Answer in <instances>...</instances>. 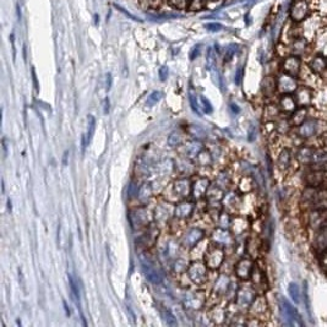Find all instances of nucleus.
Listing matches in <instances>:
<instances>
[{
    "instance_id": "a878e982",
    "label": "nucleus",
    "mask_w": 327,
    "mask_h": 327,
    "mask_svg": "<svg viewBox=\"0 0 327 327\" xmlns=\"http://www.w3.org/2000/svg\"><path fill=\"white\" fill-rule=\"evenodd\" d=\"M205 28L209 32L215 33V32H220L222 30V25L218 22H209V23H205Z\"/></svg>"
},
{
    "instance_id": "f704fd0d",
    "label": "nucleus",
    "mask_w": 327,
    "mask_h": 327,
    "mask_svg": "<svg viewBox=\"0 0 327 327\" xmlns=\"http://www.w3.org/2000/svg\"><path fill=\"white\" fill-rule=\"evenodd\" d=\"M255 127H253V125H251L250 127V130H249V136H248V139H249V141H253L254 140V137H255Z\"/></svg>"
},
{
    "instance_id": "5701e85b",
    "label": "nucleus",
    "mask_w": 327,
    "mask_h": 327,
    "mask_svg": "<svg viewBox=\"0 0 327 327\" xmlns=\"http://www.w3.org/2000/svg\"><path fill=\"white\" fill-rule=\"evenodd\" d=\"M189 101H190V106H191V109L194 110L195 114L197 115H201L200 113V108H198V104H197V97L196 95H195L194 92H190L189 93Z\"/></svg>"
},
{
    "instance_id": "7ed1b4c3",
    "label": "nucleus",
    "mask_w": 327,
    "mask_h": 327,
    "mask_svg": "<svg viewBox=\"0 0 327 327\" xmlns=\"http://www.w3.org/2000/svg\"><path fill=\"white\" fill-rule=\"evenodd\" d=\"M277 80V90L279 92L283 93V95H292L297 91L298 84H297V77L291 76V75L285 74V72H282L279 75Z\"/></svg>"
},
{
    "instance_id": "4468645a",
    "label": "nucleus",
    "mask_w": 327,
    "mask_h": 327,
    "mask_svg": "<svg viewBox=\"0 0 327 327\" xmlns=\"http://www.w3.org/2000/svg\"><path fill=\"white\" fill-rule=\"evenodd\" d=\"M207 186H209V180L200 179L198 182H196V184H195V186H194L195 197H197V198L202 197L203 195L206 194Z\"/></svg>"
},
{
    "instance_id": "bb28decb",
    "label": "nucleus",
    "mask_w": 327,
    "mask_h": 327,
    "mask_svg": "<svg viewBox=\"0 0 327 327\" xmlns=\"http://www.w3.org/2000/svg\"><path fill=\"white\" fill-rule=\"evenodd\" d=\"M165 321L167 322V325L169 326H177L178 325V321L177 319L174 317V315L172 314L171 311H165Z\"/></svg>"
},
{
    "instance_id": "9d476101",
    "label": "nucleus",
    "mask_w": 327,
    "mask_h": 327,
    "mask_svg": "<svg viewBox=\"0 0 327 327\" xmlns=\"http://www.w3.org/2000/svg\"><path fill=\"white\" fill-rule=\"evenodd\" d=\"M189 276L194 282L203 283L206 281V266L201 264H194L189 270Z\"/></svg>"
},
{
    "instance_id": "7c9ffc66",
    "label": "nucleus",
    "mask_w": 327,
    "mask_h": 327,
    "mask_svg": "<svg viewBox=\"0 0 327 327\" xmlns=\"http://www.w3.org/2000/svg\"><path fill=\"white\" fill-rule=\"evenodd\" d=\"M304 118H305V112L304 110H298V112L296 113V114H294L293 116V119L294 120H298L297 122L298 124H303V122H304Z\"/></svg>"
},
{
    "instance_id": "a19ab883",
    "label": "nucleus",
    "mask_w": 327,
    "mask_h": 327,
    "mask_svg": "<svg viewBox=\"0 0 327 327\" xmlns=\"http://www.w3.org/2000/svg\"><path fill=\"white\" fill-rule=\"evenodd\" d=\"M325 262H326V267H327V255H326V258H325Z\"/></svg>"
},
{
    "instance_id": "20e7f679",
    "label": "nucleus",
    "mask_w": 327,
    "mask_h": 327,
    "mask_svg": "<svg viewBox=\"0 0 327 327\" xmlns=\"http://www.w3.org/2000/svg\"><path fill=\"white\" fill-rule=\"evenodd\" d=\"M300 69H302V58L298 55L289 54L282 61V71L291 76L297 77L299 75Z\"/></svg>"
},
{
    "instance_id": "c756f323",
    "label": "nucleus",
    "mask_w": 327,
    "mask_h": 327,
    "mask_svg": "<svg viewBox=\"0 0 327 327\" xmlns=\"http://www.w3.org/2000/svg\"><path fill=\"white\" fill-rule=\"evenodd\" d=\"M215 57H213V51L212 48H209V52H207V69L211 70L212 65L215 64Z\"/></svg>"
},
{
    "instance_id": "b1692460",
    "label": "nucleus",
    "mask_w": 327,
    "mask_h": 327,
    "mask_svg": "<svg viewBox=\"0 0 327 327\" xmlns=\"http://www.w3.org/2000/svg\"><path fill=\"white\" fill-rule=\"evenodd\" d=\"M278 165H279V167H281L282 169H285L288 167V165H289V152H288V150H284L281 153V156H279V159H278Z\"/></svg>"
},
{
    "instance_id": "9b49d317",
    "label": "nucleus",
    "mask_w": 327,
    "mask_h": 327,
    "mask_svg": "<svg viewBox=\"0 0 327 327\" xmlns=\"http://www.w3.org/2000/svg\"><path fill=\"white\" fill-rule=\"evenodd\" d=\"M316 128H317V121L315 120H305L302 124L299 129V134L304 137H309L312 136L315 133H316Z\"/></svg>"
},
{
    "instance_id": "f03ea898",
    "label": "nucleus",
    "mask_w": 327,
    "mask_h": 327,
    "mask_svg": "<svg viewBox=\"0 0 327 327\" xmlns=\"http://www.w3.org/2000/svg\"><path fill=\"white\" fill-rule=\"evenodd\" d=\"M281 314L283 320L289 326H304V322L302 321V317L298 314L297 309L293 308V305L285 300L284 298H281Z\"/></svg>"
},
{
    "instance_id": "f8f14e48",
    "label": "nucleus",
    "mask_w": 327,
    "mask_h": 327,
    "mask_svg": "<svg viewBox=\"0 0 327 327\" xmlns=\"http://www.w3.org/2000/svg\"><path fill=\"white\" fill-rule=\"evenodd\" d=\"M296 93V101L299 104H306L310 102L311 99V91L308 87H298Z\"/></svg>"
},
{
    "instance_id": "2eb2a0df",
    "label": "nucleus",
    "mask_w": 327,
    "mask_h": 327,
    "mask_svg": "<svg viewBox=\"0 0 327 327\" xmlns=\"http://www.w3.org/2000/svg\"><path fill=\"white\" fill-rule=\"evenodd\" d=\"M191 211V203H180V205L177 206V209H175V216H177L178 218H185L190 215Z\"/></svg>"
},
{
    "instance_id": "72a5a7b5",
    "label": "nucleus",
    "mask_w": 327,
    "mask_h": 327,
    "mask_svg": "<svg viewBox=\"0 0 327 327\" xmlns=\"http://www.w3.org/2000/svg\"><path fill=\"white\" fill-rule=\"evenodd\" d=\"M241 80H243V68H239L238 70H236V72H235L234 81H235L236 85H240Z\"/></svg>"
},
{
    "instance_id": "423d86ee",
    "label": "nucleus",
    "mask_w": 327,
    "mask_h": 327,
    "mask_svg": "<svg viewBox=\"0 0 327 327\" xmlns=\"http://www.w3.org/2000/svg\"><path fill=\"white\" fill-rule=\"evenodd\" d=\"M306 202L310 205L315 211H326L327 210V190H314L311 196L308 197Z\"/></svg>"
},
{
    "instance_id": "dca6fc26",
    "label": "nucleus",
    "mask_w": 327,
    "mask_h": 327,
    "mask_svg": "<svg viewBox=\"0 0 327 327\" xmlns=\"http://www.w3.org/2000/svg\"><path fill=\"white\" fill-rule=\"evenodd\" d=\"M87 120H89V129H87L86 139H85V141H84V147L87 144H90V141L92 140L93 134H95V130H96V119H95V116L89 115V116H87Z\"/></svg>"
},
{
    "instance_id": "c85d7f7f",
    "label": "nucleus",
    "mask_w": 327,
    "mask_h": 327,
    "mask_svg": "<svg viewBox=\"0 0 327 327\" xmlns=\"http://www.w3.org/2000/svg\"><path fill=\"white\" fill-rule=\"evenodd\" d=\"M236 52H238V46H235V45L229 46L228 49H227V55L224 57V61H229L233 57H234V54L236 53Z\"/></svg>"
},
{
    "instance_id": "cd10ccee",
    "label": "nucleus",
    "mask_w": 327,
    "mask_h": 327,
    "mask_svg": "<svg viewBox=\"0 0 327 327\" xmlns=\"http://www.w3.org/2000/svg\"><path fill=\"white\" fill-rule=\"evenodd\" d=\"M200 99H201V104H202L203 112L207 113V114L212 113L213 109H212V106H211V103H210L209 99H207L206 97H203V96H201Z\"/></svg>"
},
{
    "instance_id": "f257e3e1",
    "label": "nucleus",
    "mask_w": 327,
    "mask_h": 327,
    "mask_svg": "<svg viewBox=\"0 0 327 327\" xmlns=\"http://www.w3.org/2000/svg\"><path fill=\"white\" fill-rule=\"evenodd\" d=\"M317 0H292L288 8V19L293 23L300 25L316 13Z\"/></svg>"
},
{
    "instance_id": "6ab92c4d",
    "label": "nucleus",
    "mask_w": 327,
    "mask_h": 327,
    "mask_svg": "<svg viewBox=\"0 0 327 327\" xmlns=\"http://www.w3.org/2000/svg\"><path fill=\"white\" fill-rule=\"evenodd\" d=\"M69 283H70V287H71V292L72 294H74L75 299H76V302L80 304V298H81V293H80V288H78V283L75 281L74 277L71 276V274H69Z\"/></svg>"
},
{
    "instance_id": "2f4dec72",
    "label": "nucleus",
    "mask_w": 327,
    "mask_h": 327,
    "mask_svg": "<svg viewBox=\"0 0 327 327\" xmlns=\"http://www.w3.org/2000/svg\"><path fill=\"white\" fill-rule=\"evenodd\" d=\"M158 75H159L160 81L167 80V78H168V68H167V66H162V68L159 69Z\"/></svg>"
},
{
    "instance_id": "ddd939ff",
    "label": "nucleus",
    "mask_w": 327,
    "mask_h": 327,
    "mask_svg": "<svg viewBox=\"0 0 327 327\" xmlns=\"http://www.w3.org/2000/svg\"><path fill=\"white\" fill-rule=\"evenodd\" d=\"M202 236H203L202 230L192 229L188 233V234H186L185 240L184 241H185V244L188 245V247H194V245L196 244L200 239H202Z\"/></svg>"
},
{
    "instance_id": "393cba45",
    "label": "nucleus",
    "mask_w": 327,
    "mask_h": 327,
    "mask_svg": "<svg viewBox=\"0 0 327 327\" xmlns=\"http://www.w3.org/2000/svg\"><path fill=\"white\" fill-rule=\"evenodd\" d=\"M114 8H115V9H118V10H119V11H120V13H121V14H124V15H125V16H127V17H129V19L134 20V21H137V22H142V20H141V19H140V17H136V16H134V15H133V14H130V13H129V11H127V10H125V9H124V8H122V7H120V5H118V4H114Z\"/></svg>"
},
{
    "instance_id": "f3484780",
    "label": "nucleus",
    "mask_w": 327,
    "mask_h": 327,
    "mask_svg": "<svg viewBox=\"0 0 327 327\" xmlns=\"http://www.w3.org/2000/svg\"><path fill=\"white\" fill-rule=\"evenodd\" d=\"M207 0H189L188 9L189 11H201L206 8Z\"/></svg>"
},
{
    "instance_id": "e433bc0d",
    "label": "nucleus",
    "mask_w": 327,
    "mask_h": 327,
    "mask_svg": "<svg viewBox=\"0 0 327 327\" xmlns=\"http://www.w3.org/2000/svg\"><path fill=\"white\" fill-rule=\"evenodd\" d=\"M230 109L233 110V114H239V112H240V108H239V107L236 106V104H234V103L230 104Z\"/></svg>"
},
{
    "instance_id": "1a4fd4ad",
    "label": "nucleus",
    "mask_w": 327,
    "mask_h": 327,
    "mask_svg": "<svg viewBox=\"0 0 327 327\" xmlns=\"http://www.w3.org/2000/svg\"><path fill=\"white\" fill-rule=\"evenodd\" d=\"M309 40L304 36H298L291 42V54L298 55L302 58V55L305 53L308 49Z\"/></svg>"
},
{
    "instance_id": "4be33fe9",
    "label": "nucleus",
    "mask_w": 327,
    "mask_h": 327,
    "mask_svg": "<svg viewBox=\"0 0 327 327\" xmlns=\"http://www.w3.org/2000/svg\"><path fill=\"white\" fill-rule=\"evenodd\" d=\"M169 5L178 10H186L188 9L189 0H168Z\"/></svg>"
},
{
    "instance_id": "ea45409f",
    "label": "nucleus",
    "mask_w": 327,
    "mask_h": 327,
    "mask_svg": "<svg viewBox=\"0 0 327 327\" xmlns=\"http://www.w3.org/2000/svg\"><path fill=\"white\" fill-rule=\"evenodd\" d=\"M32 76H33V81H34V85H36L37 90H38V85H37V77H36V72H34V70H32Z\"/></svg>"
},
{
    "instance_id": "a211bd4d",
    "label": "nucleus",
    "mask_w": 327,
    "mask_h": 327,
    "mask_svg": "<svg viewBox=\"0 0 327 327\" xmlns=\"http://www.w3.org/2000/svg\"><path fill=\"white\" fill-rule=\"evenodd\" d=\"M189 190H190V186L186 180H180V182L175 183V191L180 196H186L189 194Z\"/></svg>"
},
{
    "instance_id": "58836bf2",
    "label": "nucleus",
    "mask_w": 327,
    "mask_h": 327,
    "mask_svg": "<svg viewBox=\"0 0 327 327\" xmlns=\"http://www.w3.org/2000/svg\"><path fill=\"white\" fill-rule=\"evenodd\" d=\"M110 86H112V75H107V90H110Z\"/></svg>"
},
{
    "instance_id": "39448f33",
    "label": "nucleus",
    "mask_w": 327,
    "mask_h": 327,
    "mask_svg": "<svg viewBox=\"0 0 327 327\" xmlns=\"http://www.w3.org/2000/svg\"><path fill=\"white\" fill-rule=\"evenodd\" d=\"M142 270H144L145 276L147 277V279L153 284H159L163 281V274L159 271V268L153 264L150 260L142 258L141 259Z\"/></svg>"
},
{
    "instance_id": "4c0bfd02",
    "label": "nucleus",
    "mask_w": 327,
    "mask_h": 327,
    "mask_svg": "<svg viewBox=\"0 0 327 327\" xmlns=\"http://www.w3.org/2000/svg\"><path fill=\"white\" fill-rule=\"evenodd\" d=\"M16 15H17V21H21L22 15H21V9H20V5H16Z\"/></svg>"
},
{
    "instance_id": "6e6552de",
    "label": "nucleus",
    "mask_w": 327,
    "mask_h": 327,
    "mask_svg": "<svg viewBox=\"0 0 327 327\" xmlns=\"http://www.w3.org/2000/svg\"><path fill=\"white\" fill-rule=\"evenodd\" d=\"M223 261V251L220 249H212L210 250L209 253L205 255V265L206 267L212 268H217Z\"/></svg>"
},
{
    "instance_id": "473e14b6",
    "label": "nucleus",
    "mask_w": 327,
    "mask_h": 327,
    "mask_svg": "<svg viewBox=\"0 0 327 327\" xmlns=\"http://www.w3.org/2000/svg\"><path fill=\"white\" fill-rule=\"evenodd\" d=\"M200 51H201V45L195 46L194 48H192V51H191V53H190V59L191 60L196 59V58L198 57V54H200Z\"/></svg>"
},
{
    "instance_id": "c9c22d12",
    "label": "nucleus",
    "mask_w": 327,
    "mask_h": 327,
    "mask_svg": "<svg viewBox=\"0 0 327 327\" xmlns=\"http://www.w3.org/2000/svg\"><path fill=\"white\" fill-rule=\"evenodd\" d=\"M103 112H104V114H108V113H109V99H108V98L104 99Z\"/></svg>"
},
{
    "instance_id": "aec40b11",
    "label": "nucleus",
    "mask_w": 327,
    "mask_h": 327,
    "mask_svg": "<svg viewBox=\"0 0 327 327\" xmlns=\"http://www.w3.org/2000/svg\"><path fill=\"white\" fill-rule=\"evenodd\" d=\"M289 296H291L292 299H293L294 303H299L300 302V292H299V287L296 284V283H291L288 288Z\"/></svg>"
},
{
    "instance_id": "0eeeda50",
    "label": "nucleus",
    "mask_w": 327,
    "mask_h": 327,
    "mask_svg": "<svg viewBox=\"0 0 327 327\" xmlns=\"http://www.w3.org/2000/svg\"><path fill=\"white\" fill-rule=\"evenodd\" d=\"M309 69L315 75H322L327 71V57L323 54H315L309 61Z\"/></svg>"
},
{
    "instance_id": "412c9836",
    "label": "nucleus",
    "mask_w": 327,
    "mask_h": 327,
    "mask_svg": "<svg viewBox=\"0 0 327 327\" xmlns=\"http://www.w3.org/2000/svg\"><path fill=\"white\" fill-rule=\"evenodd\" d=\"M163 98V93L160 91H154L150 95V97L147 98V106L148 107H153L154 104L158 103L160 99Z\"/></svg>"
}]
</instances>
